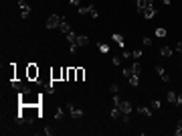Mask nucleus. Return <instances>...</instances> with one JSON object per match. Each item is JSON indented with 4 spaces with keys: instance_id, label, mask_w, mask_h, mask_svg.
Segmentation results:
<instances>
[{
    "instance_id": "nucleus-1",
    "label": "nucleus",
    "mask_w": 182,
    "mask_h": 136,
    "mask_svg": "<svg viewBox=\"0 0 182 136\" xmlns=\"http://www.w3.org/2000/svg\"><path fill=\"white\" fill-rule=\"evenodd\" d=\"M18 112L24 116V124H33L34 118H43L40 104H37V106H18Z\"/></svg>"
},
{
    "instance_id": "nucleus-2",
    "label": "nucleus",
    "mask_w": 182,
    "mask_h": 136,
    "mask_svg": "<svg viewBox=\"0 0 182 136\" xmlns=\"http://www.w3.org/2000/svg\"><path fill=\"white\" fill-rule=\"evenodd\" d=\"M39 75H40V69L34 63H28L27 65V79L28 81H39Z\"/></svg>"
},
{
    "instance_id": "nucleus-3",
    "label": "nucleus",
    "mask_w": 182,
    "mask_h": 136,
    "mask_svg": "<svg viewBox=\"0 0 182 136\" xmlns=\"http://www.w3.org/2000/svg\"><path fill=\"white\" fill-rule=\"evenodd\" d=\"M140 73H142V63L138 61V59L134 61V65H129V67L123 69V75H126V77H132V75H140Z\"/></svg>"
},
{
    "instance_id": "nucleus-4",
    "label": "nucleus",
    "mask_w": 182,
    "mask_h": 136,
    "mask_svg": "<svg viewBox=\"0 0 182 136\" xmlns=\"http://www.w3.org/2000/svg\"><path fill=\"white\" fill-rule=\"evenodd\" d=\"M77 10H79V14H89L91 18H97V16H99V12H97V6H95V4H87V6H79Z\"/></svg>"
},
{
    "instance_id": "nucleus-5",
    "label": "nucleus",
    "mask_w": 182,
    "mask_h": 136,
    "mask_svg": "<svg viewBox=\"0 0 182 136\" xmlns=\"http://www.w3.org/2000/svg\"><path fill=\"white\" fill-rule=\"evenodd\" d=\"M61 21H63V16H59V14H51V16L47 18V25H45V27H47L49 31H53V28H59Z\"/></svg>"
},
{
    "instance_id": "nucleus-6",
    "label": "nucleus",
    "mask_w": 182,
    "mask_h": 136,
    "mask_svg": "<svg viewBox=\"0 0 182 136\" xmlns=\"http://www.w3.org/2000/svg\"><path fill=\"white\" fill-rule=\"evenodd\" d=\"M67 108H69V116H71V118H73V120H79V118H83V114H85V112H83V110L75 108L73 104H69Z\"/></svg>"
},
{
    "instance_id": "nucleus-7",
    "label": "nucleus",
    "mask_w": 182,
    "mask_h": 136,
    "mask_svg": "<svg viewBox=\"0 0 182 136\" xmlns=\"http://www.w3.org/2000/svg\"><path fill=\"white\" fill-rule=\"evenodd\" d=\"M18 6H20V18H28L30 16V6L24 0H18Z\"/></svg>"
},
{
    "instance_id": "nucleus-8",
    "label": "nucleus",
    "mask_w": 182,
    "mask_h": 136,
    "mask_svg": "<svg viewBox=\"0 0 182 136\" xmlns=\"http://www.w3.org/2000/svg\"><path fill=\"white\" fill-rule=\"evenodd\" d=\"M136 6H138V12L142 14V10L154 6V0H136Z\"/></svg>"
},
{
    "instance_id": "nucleus-9",
    "label": "nucleus",
    "mask_w": 182,
    "mask_h": 136,
    "mask_svg": "<svg viewBox=\"0 0 182 136\" xmlns=\"http://www.w3.org/2000/svg\"><path fill=\"white\" fill-rule=\"evenodd\" d=\"M51 79H53V81H63V67L51 69Z\"/></svg>"
},
{
    "instance_id": "nucleus-10",
    "label": "nucleus",
    "mask_w": 182,
    "mask_h": 136,
    "mask_svg": "<svg viewBox=\"0 0 182 136\" xmlns=\"http://www.w3.org/2000/svg\"><path fill=\"white\" fill-rule=\"evenodd\" d=\"M73 45H75V47H87V45H89V39L85 37V35H79V37L75 39Z\"/></svg>"
},
{
    "instance_id": "nucleus-11",
    "label": "nucleus",
    "mask_w": 182,
    "mask_h": 136,
    "mask_svg": "<svg viewBox=\"0 0 182 136\" xmlns=\"http://www.w3.org/2000/svg\"><path fill=\"white\" fill-rule=\"evenodd\" d=\"M156 71H158V75L162 77V81H170V75H168V71L162 67V65H156Z\"/></svg>"
},
{
    "instance_id": "nucleus-12",
    "label": "nucleus",
    "mask_w": 182,
    "mask_h": 136,
    "mask_svg": "<svg viewBox=\"0 0 182 136\" xmlns=\"http://www.w3.org/2000/svg\"><path fill=\"white\" fill-rule=\"evenodd\" d=\"M156 12H158V10H156V6H150V8H146V10H142V14H144V18H154L156 16Z\"/></svg>"
},
{
    "instance_id": "nucleus-13",
    "label": "nucleus",
    "mask_w": 182,
    "mask_h": 136,
    "mask_svg": "<svg viewBox=\"0 0 182 136\" xmlns=\"http://www.w3.org/2000/svg\"><path fill=\"white\" fill-rule=\"evenodd\" d=\"M172 53H174V49H170L168 45L160 47V55H162V57H172Z\"/></svg>"
},
{
    "instance_id": "nucleus-14",
    "label": "nucleus",
    "mask_w": 182,
    "mask_h": 136,
    "mask_svg": "<svg viewBox=\"0 0 182 136\" xmlns=\"http://www.w3.org/2000/svg\"><path fill=\"white\" fill-rule=\"evenodd\" d=\"M59 28H61V31H63V33H65V35H67V33H71V31H73V28H71V25H69V22L65 21V18H63V21H61Z\"/></svg>"
},
{
    "instance_id": "nucleus-15",
    "label": "nucleus",
    "mask_w": 182,
    "mask_h": 136,
    "mask_svg": "<svg viewBox=\"0 0 182 136\" xmlns=\"http://www.w3.org/2000/svg\"><path fill=\"white\" fill-rule=\"evenodd\" d=\"M111 39H113V41H115V43H117V45H120V47H121V49L126 47V41H123V37H121V35H120V33H115V35H113V37H111Z\"/></svg>"
},
{
    "instance_id": "nucleus-16",
    "label": "nucleus",
    "mask_w": 182,
    "mask_h": 136,
    "mask_svg": "<svg viewBox=\"0 0 182 136\" xmlns=\"http://www.w3.org/2000/svg\"><path fill=\"white\" fill-rule=\"evenodd\" d=\"M121 114H123V112H121V110L117 108V106H113V110H111V112H109V116H111V118H113V120H117V118H121Z\"/></svg>"
},
{
    "instance_id": "nucleus-17",
    "label": "nucleus",
    "mask_w": 182,
    "mask_h": 136,
    "mask_svg": "<svg viewBox=\"0 0 182 136\" xmlns=\"http://www.w3.org/2000/svg\"><path fill=\"white\" fill-rule=\"evenodd\" d=\"M75 71H77V79H75V81H83V79H85V69L83 67H75Z\"/></svg>"
},
{
    "instance_id": "nucleus-18",
    "label": "nucleus",
    "mask_w": 182,
    "mask_h": 136,
    "mask_svg": "<svg viewBox=\"0 0 182 136\" xmlns=\"http://www.w3.org/2000/svg\"><path fill=\"white\" fill-rule=\"evenodd\" d=\"M138 114H142V116H152V110L150 108H146V106H140V108L136 110Z\"/></svg>"
},
{
    "instance_id": "nucleus-19",
    "label": "nucleus",
    "mask_w": 182,
    "mask_h": 136,
    "mask_svg": "<svg viewBox=\"0 0 182 136\" xmlns=\"http://www.w3.org/2000/svg\"><path fill=\"white\" fill-rule=\"evenodd\" d=\"M12 88L16 89V91H22V88H24V83L20 81V79H12Z\"/></svg>"
},
{
    "instance_id": "nucleus-20",
    "label": "nucleus",
    "mask_w": 182,
    "mask_h": 136,
    "mask_svg": "<svg viewBox=\"0 0 182 136\" xmlns=\"http://www.w3.org/2000/svg\"><path fill=\"white\" fill-rule=\"evenodd\" d=\"M128 79H129V85H134V88L140 85V75H132V77H128Z\"/></svg>"
},
{
    "instance_id": "nucleus-21",
    "label": "nucleus",
    "mask_w": 182,
    "mask_h": 136,
    "mask_svg": "<svg viewBox=\"0 0 182 136\" xmlns=\"http://www.w3.org/2000/svg\"><path fill=\"white\" fill-rule=\"evenodd\" d=\"M176 91H168V94H166V102H170V104H176Z\"/></svg>"
},
{
    "instance_id": "nucleus-22",
    "label": "nucleus",
    "mask_w": 182,
    "mask_h": 136,
    "mask_svg": "<svg viewBox=\"0 0 182 136\" xmlns=\"http://www.w3.org/2000/svg\"><path fill=\"white\" fill-rule=\"evenodd\" d=\"M154 33H156V37H158V39H164V37H166V28H164V27H158Z\"/></svg>"
},
{
    "instance_id": "nucleus-23",
    "label": "nucleus",
    "mask_w": 182,
    "mask_h": 136,
    "mask_svg": "<svg viewBox=\"0 0 182 136\" xmlns=\"http://www.w3.org/2000/svg\"><path fill=\"white\" fill-rule=\"evenodd\" d=\"M77 79V71H75V67H69V79L67 81H75Z\"/></svg>"
},
{
    "instance_id": "nucleus-24",
    "label": "nucleus",
    "mask_w": 182,
    "mask_h": 136,
    "mask_svg": "<svg viewBox=\"0 0 182 136\" xmlns=\"http://www.w3.org/2000/svg\"><path fill=\"white\" fill-rule=\"evenodd\" d=\"M97 49H99L103 55H107V53H109V45H105V43H99V45H97Z\"/></svg>"
},
{
    "instance_id": "nucleus-25",
    "label": "nucleus",
    "mask_w": 182,
    "mask_h": 136,
    "mask_svg": "<svg viewBox=\"0 0 182 136\" xmlns=\"http://www.w3.org/2000/svg\"><path fill=\"white\" fill-rule=\"evenodd\" d=\"M174 136H182V120L176 124V130H174Z\"/></svg>"
},
{
    "instance_id": "nucleus-26",
    "label": "nucleus",
    "mask_w": 182,
    "mask_h": 136,
    "mask_svg": "<svg viewBox=\"0 0 182 136\" xmlns=\"http://www.w3.org/2000/svg\"><path fill=\"white\" fill-rule=\"evenodd\" d=\"M63 108H57V112H55V118H57V120H63Z\"/></svg>"
},
{
    "instance_id": "nucleus-27",
    "label": "nucleus",
    "mask_w": 182,
    "mask_h": 136,
    "mask_svg": "<svg viewBox=\"0 0 182 136\" xmlns=\"http://www.w3.org/2000/svg\"><path fill=\"white\" fill-rule=\"evenodd\" d=\"M109 91H111V94H120V85H117V83L109 85Z\"/></svg>"
},
{
    "instance_id": "nucleus-28",
    "label": "nucleus",
    "mask_w": 182,
    "mask_h": 136,
    "mask_svg": "<svg viewBox=\"0 0 182 136\" xmlns=\"http://www.w3.org/2000/svg\"><path fill=\"white\" fill-rule=\"evenodd\" d=\"M160 106H162L160 100H154V102H152V110H160Z\"/></svg>"
},
{
    "instance_id": "nucleus-29",
    "label": "nucleus",
    "mask_w": 182,
    "mask_h": 136,
    "mask_svg": "<svg viewBox=\"0 0 182 136\" xmlns=\"http://www.w3.org/2000/svg\"><path fill=\"white\" fill-rule=\"evenodd\" d=\"M69 79V67H63V81Z\"/></svg>"
},
{
    "instance_id": "nucleus-30",
    "label": "nucleus",
    "mask_w": 182,
    "mask_h": 136,
    "mask_svg": "<svg viewBox=\"0 0 182 136\" xmlns=\"http://www.w3.org/2000/svg\"><path fill=\"white\" fill-rule=\"evenodd\" d=\"M132 57H134V59H140L142 57V49H136L134 53H132Z\"/></svg>"
},
{
    "instance_id": "nucleus-31",
    "label": "nucleus",
    "mask_w": 182,
    "mask_h": 136,
    "mask_svg": "<svg viewBox=\"0 0 182 136\" xmlns=\"http://www.w3.org/2000/svg\"><path fill=\"white\" fill-rule=\"evenodd\" d=\"M144 47H150V45H152V39H150V37H144Z\"/></svg>"
},
{
    "instance_id": "nucleus-32",
    "label": "nucleus",
    "mask_w": 182,
    "mask_h": 136,
    "mask_svg": "<svg viewBox=\"0 0 182 136\" xmlns=\"http://www.w3.org/2000/svg\"><path fill=\"white\" fill-rule=\"evenodd\" d=\"M129 57H132V51H123L121 53V59H129Z\"/></svg>"
},
{
    "instance_id": "nucleus-33",
    "label": "nucleus",
    "mask_w": 182,
    "mask_h": 136,
    "mask_svg": "<svg viewBox=\"0 0 182 136\" xmlns=\"http://www.w3.org/2000/svg\"><path fill=\"white\" fill-rule=\"evenodd\" d=\"M111 63H113V65H121V57H113Z\"/></svg>"
},
{
    "instance_id": "nucleus-34",
    "label": "nucleus",
    "mask_w": 182,
    "mask_h": 136,
    "mask_svg": "<svg viewBox=\"0 0 182 136\" xmlns=\"http://www.w3.org/2000/svg\"><path fill=\"white\" fill-rule=\"evenodd\" d=\"M176 106H182V94L176 95Z\"/></svg>"
},
{
    "instance_id": "nucleus-35",
    "label": "nucleus",
    "mask_w": 182,
    "mask_h": 136,
    "mask_svg": "<svg viewBox=\"0 0 182 136\" xmlns=\"http://www.w3.org/2000/svg\"><path fill=\"white\" fill-rule=\"evenodd\" d=\"M43 132H45L47 136H51V134H53V130H51V128H43Z\"/></svg>"
},
{
    "instance_id": "nucleus-36",
    "label": "nucleus",
    "mask_w": 182,
    "mask_h": 136,
    "mask_svg": "<svg viewBox=\"0 0 182 136\" xmlns=\"http://www.w3.org/2000/svg\"><path fill=\"white\" fill-rule=\"evenodd\" d=\"M69 4L71 6H79V0H69Z\"/></svg>"
},
{
    "instance_id": "nucleus-37",
    "label": "nucleus",
    "mask_w": 182,
    "mask_h": 136,
    "mask_svg": "<svg viewBox=\"0 0 182 136\" xmlns=\"http://www.w3.org/2000/svg\"><path fill=\"white\" fill-rule=\"evenodd\" d=\"M180 65H182V59H180Z\"/></svg>"
}]
</instances>
